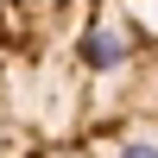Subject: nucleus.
Listing matches in <instances>:
<instances>
[{
  "label": "nucleus",
  "instance_id": "nucleus-1",
  "mask_svg": "<svg viewBox=\"0 0 158 158\" xmlns=\"http://www.w3.org/2000/svg\"><path fill=\"white\" fill-rule=\"evenodd\" d=\"M0 158H158V25L127 0H0Z\"/></svg>",
  "mask_w": 158,
  "mask_h": 158
}]
</instances>
